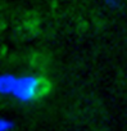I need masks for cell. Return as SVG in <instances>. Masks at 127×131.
Here are the masks:
<instances>
[{"label": "cell", "instance_id": "6da1fadb", "mask_svg": "<svg viewBox=\"0 0 127 131\" xmlns=\"http://www.w3.org/2000/svg\"><path fill=\"white\" fill-rule=\"evenodd\" d=\"M0 91L4 96L14 98L21 103H31L45 91V81L37 76H14L4 73L0 79Z\"/></svg>", "mask_w": 127, "mask_h": 131}, {"label": "cell", "instance_id": "7a4b0ae2", "mask_svg": "<svg viewBox=\"0 0 127 131\" xmlns=\"http://www.w3.org/2000/svg\"><path fill=\"white\" fill-rule=\"evenodd\" d=\"M13 126L14 123L8 118H2V121H0V131H10Z\"/></svg>", "mask_w": 127, "mask_h": 131}]
</instances>
